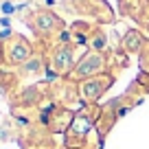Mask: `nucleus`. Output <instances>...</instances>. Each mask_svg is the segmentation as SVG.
I'll return each instance as SVG.
<instances>
[{
  "instance_id": "obj_10",
  "label": "nucleus",
  "mask_w": 149,
  "mask_h": 149,
  "mask_svg": "<svg viewBox=\"0 0 149 149\" xmlns=\"http://www.w3.org/2000/svg\"><path fill=\"white\" fill-rule=\"evenodd\" d=\"M40 68H42V61L37 59V57H33V59H29L26 64H24V70H26V72H37Z\"/></svg>"
},
{
  "instance_id": "obj_11",
  "label": "nucleus",
  "mask_w": 149,
  "mask_h": 149,
  "mask_svg": "<svg viewBox=\"0 0 149 149\" xmlns=\"http://www.w3.org/2000/svg\"><path fill=\"white\" fill-rule=\"evenodd\" d=\"M0 61H5V44H2V40H0Z\"/></svg>"
},
{
  "instance_id": "obj_1",
  "label": "nucleus",
  "mask_w": 149,
  "mask_h": 149,
  "mask_svg": "<svg viewBox=\"0 0 149 149\" xmlns=\"http://www.w3.org/2000/svg\"><path fill=\"white\" fill-rule=\"evenodd\" d=\"M24 20H26V24L40 37H51V35H55V33L64 31V20L57 13H53L51 9H35Z\"/></svg>"
},
{
  "instance_id": "obj_2",
  "label": "nucleus",
  "mask_w": 149,
  "mask_h": 149,
  "mask_svg": "<svg viewBox=\"0 0 149 149\" xmlns=\"http://www.w3.org/2000/svg\"><path fill=\"white\" fill-rule=\"evenodd\" d=\"M31 53H33V46L24 35H13L5 42V61L11 66H18V64H26L31 59Z\"/></svg>"
},
{
  "instance_id": "obj_5",
  "label": "nucleus",
  "mask_w": 149,
  "mask_h": 149,
  "mask_svg": "<svg viewBox=\"0 0 149 149\" xmlns=\"http://www.w3.org/2000/svg\"><path fill=\"white\" fill-rule=\"evenodd\" d=\"M103 68V55L99 51H92L79 61L77 66V74H90V72H97V70Z\"/></svg>"
},
{
  "instance_id": "obj_4",
  "label": "nucleus",
  "mask_w": 149,
  "mask_h": 149,
  "mask_svg": "<svg viewBox=\"0 0 149 149\" xmlns=\"http://www.w3.org/2000/svg\"><path fill=\"white\" fill-rule=\"evenodd\" d=\"M74 5L79 7L81 11H88V13H94V11H97V15L101 20L112 22V11L103 0H74Z\"/></svg>"
},
{
  "instance_id": "obj_3",
  "label": "nucleus",
  "mask_w": 149,
  "mask_h": 149,
  "mask_svg": "<svg viewBox=\"0 0 149 149\" xmlns=\"http://www.w3.org/2000/svg\"><path fill=\"white\" fill-rule=\"evenodd\" d=\"M51 66L59 74L68 72L70 66H72V46L70 44H59L55 48V53H53V57H51Z\"/></svg>"
},
{
  "instance_id": "obj_8",
  "label": "nucleus",
  "mask_w": 149,
  "mask_h": 149,
  "mask_svg": "<svg viewBox=\"0 0 149 149\" xmlns=\"http://www.w3.org/2000/svg\"><path fill=\"white\" fill-rule=\"evenodd\" d=\"M90 123H92V116H88V114H79V116L74 118V123H72V134L84 136V132H88Z\"/></svg>"
},
{
  "instance_id": "obj_7",
  "label": "nucleus",
  "mask_w": 149,
  "mask_h": 149,
  "mask_svg": "<svg viewBox=\"0 0 149 149\" xmlns=\"http://www.w3.org/2000/svg\"><path fill=\"white\" fill-rule=\"evenodd\" d=\"M143 44H145V37H143V33L136 31V29L127 31L125 37H123V48H125V51H130V53L140 51V46H143Z\"/></svg>"
},
{
  "instance_id": "obj_9",
  "label": "nucleus",
  "mask_w": 149,
  "mask_h": 149,
  "mask_svg": "<svg viewBox=\"0 0 149 149\" xmlns=\"http://www.w3.org/2000/svg\"><path fill=\"white\" fill-rule=\"evenodd\" d=\"M0 13L5 15V18H9V15L18 13V7H15L13 0H0Z\"/></svg>"
},
{
  "instance_id": "obj_6",
  "label": "nucleus",
  "mask_w": 149,
  "mask_h": 149,
  "mask_svg": "<svg viewBox=\"0 0 149 149\" xmlns=\"http://www.w3.org/2000/svg\"><path fill=\"white\" fill-rule=\"evenodd\" d=\"M110 84H112L110 77H94V79H88L84 86H81V92H84L86 99H94V97H99V92L105 90Z\"/></svg>"
}]
</instances>
